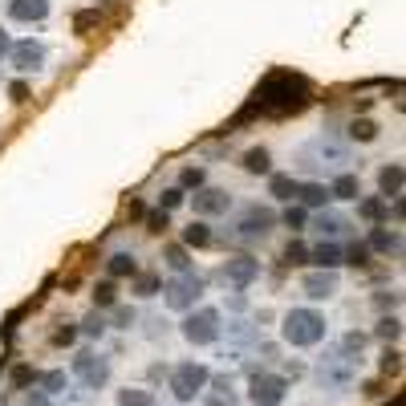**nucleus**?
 Listing matches in <instances>:
<instances>
[{
	"label": "nucleus",
	"instance_id": "12",
	"mask_svg": "<svg viewBox=\"0 0 406 406\" xmlns=\"http://www.w3.org/2000/svg\"><path fill=\"white\" fill-rule=\"evenodd\" d=\"M8 16L20 25H41L49 16V0H8Z\"/></svg>",
	"mask_w": 406,
	"mask_h": 406
},
{
	"label": "nucleus",
	"instance_id": "10",
	"mask_svg": "<svg viewBox=\"0 0 406 406\" xmlns=\"http://www.w3.org/2000/svg\"><path fill=\"white\" fill-rule=\"evenodd\" d=\"M191 208H195V215H224V211L232 208V195L220 191V187H199L191 199Z\"/></svg>",
	"mask_w": 406,
	"mask_h": 406
},
{
	"label": "nucleus",
	"instance_id": "24",
	"mask_svg": "<svg viewBox=\"0 0 406 406\" xmlns=\"http://www.w3.org/2000/svg\"><path fill=\"white\" fill-rule=\"evenodd\" d=\"M378 138V122L374 118H354L350 122V143H374Z\"/></svg>",
	"mask_w": 406,
	"mask_h": 406
},
{
	"label": "nucleus",
	"instance_id": "45",
	"mask_svg": "<svg viewBox=\"0 0 406 406\" xmlns=\"http://www.w3.org/2000/svg\"><path fill=\"white\" fill-rule=\"evenodd\" d=\"M211 406H240V402H236V394H224V390H220V394L211 398Z\"/></svg>",
	"mask_w": 406,
	"mask_h": 406
},
{
	"label": "nucleus",
	"instance_id": "35",
	"mask_svg": "<svg viewBox=\"0 0 406 406\" xmlns=\"http://www.w3.org/2000/svg\"><path fill=\"white\" fill-rule=\"evenodd\" d=\"M146 220V232H167V227H171V220H167V211H150V215H143Z\"/></svg>",
	"mask_w": 406,
	"mask_h": 406
},
{
	"label": "nucleus",
	"instance_id": "11",
	"mask_svg": "<svg viewBox=\"0 0 406 406\" xmlns=\"http://www.w3.org/2000/svg\"><path fill=\"white\" fill-rule=\"evenodd\" d=\"M256 276H260V260H252V256H232L224 264V280H227V285H236V289L252 285Z\"/></svg>",
	"mask_w": 406,
	"mask_h": 406
},
{
	"label": "nucleus",
	"instance_id": "19",
	"mask_svg": "<svg viewBox=\"0 0 406 406\" xmlns=\"http://www.w3.org/2000/svg\"><path fill=\"white\" fill-rule=\"evenodd\" d=\"M211 244V227L203 220H195V224L183 227V248H208Z\"/></svg>",
	"mask_w": 406,
	"mask_h": 406
},
{
	"label": "nucleus",
	"instance_id": "25",
	"mask_svg": "<svg viewBox=\"0 0 406 406\" xmlns=\"http://www.w3.org/2000/svg\"><path fill=\"white\" fill-rule=\"evenodd\" d=\"M114 305H118V289H114V280L94 285V309H114Z\"/></svg>",
	"mask_w": 406,
	"mask_h": 406
},
{
	"label": "nucleus",
	"instance_id": "39",
	"mask_svg": "<svg viewBox=\"0 0 406 406\" xmlns=\"http://www.w3.org/2000/svg\"><path fill=\"white\" fill-rule=\"evenodd\" d=\"M73 341H78V329H73V325H61V329L53 333V345H73Z\"/></svg>",
	"mask_w": 406,
	"mask_h": 406
},
{
	"label": "nucleus",
	"instance_id": "42",
	"mask_svg": "<svg viewBox=\"0 0 406 406\" xmlns=\"http://www.w3.org/2000/svg\"><path fill=\"white\" fill-rule=\"evenodd\" d=\"M114 321H118V329H130V325H134V313H130V309H118Z\"/></svg>",
	"mask_w": 406,
	"mask_h": 406
},
{
	"label": "nucleus",
	"instance_id": "41",
	"mask_svg": "<svg viewBox=\"0 0 406 406\" xmlns=\"http://www.w3.org/2000/svg\"><path fill=\"white\" fill-rule=\"evenodd\" d=\"M102 329H106V325H102V317H85V321H81V333H90V338H97V333H102Z\"/></svg>",
	"mask_w": 406,
	"mask_h": 406
},
{
	"label": "nucleus",
	"instance_id": "30",
	"mask_svg": "<svg viewBox=\"0 0 406 406\" xmlns=\"http://www.w3.org/2000/svg\"><path fill=\"white\" fill-rule=\"evenodd\" d=\"M118 406H155V398L146 390H122L118 394Z\"/></svg>",
	"mask_w": 406,
	"mask_h": 406
},
{
	"label": "nucleus",
	"instance_id": "47",
	"mask_svg": "<svg viewBox=\"0 0 406 406\" xmlns=\"http://www.w3.org/2000/svg\"><path fill=\"white\" fill-rule=\"evenodd\" d=\"M130 215H134V220H143V215H146V208L138 203V199H130Z\"/></svg>",
	"mask_w": 406,
	"mask_h": 406
},
{
	"label": "nucleus",
	"instance_id": "16",
	"mask_svg": "<svg viewBox=\"0 0 406 406\" xmlns=\"http://www.w3.org/2000/svg\"><path fill=\"white\" fill-rule=\"evenodd\" d=\"M240 167L248 171V175H268V171H273V155H268L264 146H252V150H244Z\"/></svg>",
	"mask_w": 406,
	"mask_h": 406
},
{
	"label": "nucleus",
	"instance_id": "29",
	"mask_svg": "<svg viewBox=\"0 0 406 406\" xmlns=\"http://www.w3.org/2000/svg\"><path fill=\"white\" fill-rule=\"evenodd\" d=\"M159 289H162V280L155 273H143L138 280H134V297H155Z\"/></svg>",
	"mask_w": 406,
	"mask_h": 406
},
{
	"label": "nucleus",
	"instance_id": "20",
	"mask_svg": "<svg viewBox=\"0 0 406 406\" xmlns=\"http://www.w3.org/2000/svg\"><path fill=\"white\" fill-rule=\"evenodd\" d=\"M268 191H273V199H280V203H292V199H297V179L292 175H273L268 179Z\"/></svg>",
	"mask_w": 406,
	"mask_h": 406
},
{
	"label": "nucleus",
	"instance_id": "21",
	"mask_svg": "<svg viewBox=\"0 0 406 406\" xmlns=\"http://www.w3.org/2000/svg\"><path fill=\"white\" fill-rule=\"evenodd\" d=\"M370 252H398V232H386V227H374L370 240H366Z\"/></svg>",
	"mask_w": 406,
	"mask_h": 406
},
{
	"label": "nucleus",
	"instance_id": "33",
	"mask_svg": "<svg viewBox=\"0 0 406 406\" xmlns=\"http://www.w3.org/2000/svg\"><path fill=\"white\" fill-rule=\"evenodd\" d=\"M179 203H183V187H167V191L159 195V208L162 211H175Z\"/></svg>",
	"mask_w": 406,
	"mask_h": 406
},
{
	"label": "nucleus",
	"instance_id": "28",
	"mask_svg": "<svg viewBox=\"0 0 406 406\" xmlns=\"http://www.w3.org/2000/svg\"><path fill=\"white\" fill-rule=\"evenodd\" d=\"M305 220H309V211L301 208V203H289V208H285V215H280V224L289 227V232H301V227H305Z\"/></svg>",
	"mask_w": 406,
	"mask_h": 406
},
{
	"label": "nucleus",
	"instance_id": "46",
	"mask_svg": "<svg viewBox=\"0 0 406 406\" xmlns=\"http://www.w3.org/2000/svg\"><path fill=\"white\" fill-rule=\"evenodd\" d=\"M8 49H13V41H8V32L0 29V57H8Z\"/></svg>",
	"mask_w": 406,
	"mask_h": 406
},
{
	"label": "nucleus",
	"instance_id": "34",
	"mask_svg": "<svg viewBox=\"0 0 406 406\" xmlns=\"http://www.w3.org/2000/svg\"><path fill=\"white\" fill-rule=\"evenodd\" d=\"M29 97H32L29 81H13V85H8V102H16V106H25Z\"/></svg>",
	"mask_w": 406,
	"mask_h": 406
},
{
	"label": "nucleus",
	"instance_id": "32",
	"mask_svg": "<svg viewBox=\"0 0 406 406\" xmlns=\"http://www.w3.org/2000/svg\"><path fill=\"white\" fill-rule=\"evenodd\" d=\"M317 227H321V232H329V236H338L341 227H345V220H341V215H333V211H321V215H317Z\"/></svg>",
	"mask_w": 406,
	"mask_h": 406
},
{
	"label": "nucleus",
	"instance_id": "7",
	"mask_svg": "<svg viewBox=\"0 0 406 406\" xmlns=\"http://www.w3.org/2000/svg\"><path fill=\"white\" fill-rule=\"evenodd\" d=\"M8 61L16 65V69H20V73H37V69H41V65H45V45H41V41H16L13 49H8Z\"/></svg>",
	"mask_w": 406,
	"mask_h": 406
},
{
	"label": "nucleus",
	"instance_id": "18",
	"mask_svg": "<svg viewBox=\"0 0 406 406\" xmlns=\"http://www.w3.org/2000/svg\"><path fill=\"white\" fill-rule=\"evenodd\" d=\"M362 195V183H357V175H338L333 183H329V199H357Z\"/></svg>",
	"mask_w": 406,
	"mask_h": 406
},
{
	"label": "nucleus",
	"instance_id": "40",
	"mask_svg": "<svg viewBox=\"0 0 406 406\" xmlns=\"http://www.w3.org/2000/svg\"><path fill=\"white\" fill-rule=\"evenodd\" d=\"M398 366H402V362H398V350H386V354H382V374H398Z\"/></svg>",
	"mask_w": 406,
	"mask_h": 406
},
{
	"label": "nucleus",
	"instance_id": "17",
	"mask_svg": "<svg viewBox=\"0 0 406 406\" xmlns=\"http://www.w3.org/2000/svg\"><path fill=\"white\" fill-rule=\"evenodd\" d=\"M297 199H301V208H325L329 187L325 183H297Z\"/></svg>",
	"mask_w": 406,
	"mask_h": 406
},
{
	"label": "nucleus",
	"instance_id": "9",
	"mask_svg": "<svg viewBox=\"0 0 406 406\" xmlns=\"http://www.w3.org/2000/svg\"><path fill=\"white\" fill-rule=\"evenodd\" d=\"M301 289H305L309 301H329L333 292H338V273L333 268H317V273H309L301 280Z\"/></svg>",
	"mask_w": 406,
	"mask_h": 406
},
{
	"label": "nucleus",
	"instance_id": "36",
	"mask_svg": "<svg viewBox=\"0 0 406 406\" xmlns=\"http://www.w3.org/2000/svg\"><path fill=\"white\" fill-rule=\"evenodd\" d=\"M398 329H402V325H398V317H382V321H378V338L394 341V338H398Z\"/></svg>",
	"mask_w": 406,
	"mask_h": 406
},
{
	"label": "nucleus",
	"instance_id": "23",
	"mask_svg": "<svg viewBox=\"0 0 406 406\" xmlns=\"http://www.w3.org/2000/svg\"><path fill=\"white\" fill-rule=\"evenodd\" d=\"M309 260H313L317 268H338V264H341V248H338V244H321V248H313V252H309Z\"/></svg>",
	"mask_w": 406,
	"mask_h": 406
},
{
	"label": "nucleus",
	"instance_id": "15",
	"mask_svg": "<svg viewBox=\"0 0 406 406\" xmlns=\"http://www.w3.org/2000/svg\"><path fill=\"white\" fill-rule=\"evenodd\" d=\"M357 215L366 220V224H382L390 215V199H382V195H366V199H357Z\"/></svg>",
	"mask_w": 406,
	"mask_h": 406
},
{
	"label": "nucleus",
	"instance_id": "44",
	"mask_svg": "<svg viewBox=\"0 0 406 406\" xmlns=\"http://www.w3.org/2000/svg\"><path fill=\"white\" fill-rule=\"evenodd\" d=\"M29 378H32V370H29V366H16V370H13V382H16V386H25Z\"/></svg>",
	"mask_w": 406,
	"mask_h": 406
},
{
	"label": "nucleus",
	"instance_id": "43",
	"mask_svg": "<svg viewBox=\"0 0 406 406\" xmlns=\"http://www.w3.org/2000/svg\"><path fill=\"white\" fill-rule=\"evenodd\" d=\"M61 382H65L61 374H45V390H49V394H57V390H61Z\"/></svg>",
	"mask_w": 406,
	"mask_h": 406
},
{
	"label": "nucleus",
	"instance_id": "48",
	"mask_svg": "<svg viewBox=\"0 0 406 406\" xmlns=\"http://www.w3.org/2000/svg\"><path fill=\"white\" fill-rule=\"evenodd\" d=\"M29 406H49V402H45V394H37V398H29Z\"/></svg>",
	"mask_w": 406,
	"mask_h": 406
},
{
	"label": "nucleus",
	"instance_id": "31",
	"mask_svg": "<svg viewBox=\"0 0 406 406\" xmlns=\"http://www.w3.org/2000/svg\"><path fill=\"white\" fill-rule=\"evenodd\" d=\"M280 260H285V264H292V268H297V264H309V248L301 240H292L289 248H285V256H280Z\"/></svg>",
	"mask_w": 406,
	"mask_h": 406
},
{
	"label": "nucleus",
	"instance_id": "26",
	"mask_svg": "<svg viewBox=\"0 0 406 406\" xmlns=\"http://www.w3.org/2000/svg\"><path fill=\"white\" fill-rule=\"evenodd\" d=\"M162 256H167V264H171L175 273H187V268H191V252H187L183 244H171V248H167Z\"/></svg>",
	"mask_w": 406,
	"mask_h": 406
},
{
	"label": "nucleus",
	"instance_id": "2",
	"mask_svg": "<svg viewBox=\"0 0 406 406\" xmlns=\"http://www.w3.org/2000/svg\"><path fill=\"white\" fill-rule=\"evenodd\" d=\"M280 333L289 345H317L325 338V317L317 309H292V313H285Z\"/></svg>",
	"mask_w": 406,
	"mask_h": 406
},
{
	"label": "nucleus",
	"instance_id": "1",
	"mask_svg": "<svg viewBox=\"0 0 406 406\" xmlns=\"http://www.w3.org/2000/svg\"><path fill=\"white\" fill-rule=\"evenodd\" d=\"M256 106L264 114H276V118L301 114L309 106V81L297 78V73H289V69H276V73H268V78L260 81Z\"/></svg>",
	"mask_w": 406,
	"mask_h": 406
},
{
	"label": "nucleus",
	"instance_id": "4",
	"mask_svg": "<svg viewBox=\"0 0 406 406\" xmlns=\"http://www.w3.org/2000/svg\"><path fill=\"white\" fill-rule=\"evenodd\" d=\"M203 386H208V366H199V362H183V366L171 374V390H175V398H195Z\"/></svg>",
	"mask_w": 406,
	"mask_h": 406
},
{
	"label": "nucleus",
	"instance_id": "27",
	"mask_svg": "<svg viewBox=\"0 0 406 406\" xmlns=\"http://www.w3.org/2000/svg\"><path fill=\"white\" fill-rule=\"evenodd\" d=\"M203 183H208V171H203V167H183V171H179V187H183V191H187V187L199 191Z\"/></svg>",
	"mask_w": 406,
	"mask_h": 406
},
{
	"label": "nucleus",
	"instance_id": "6",
	"mask_svg": "<svg viewBox=\"0 0 406 406\" xmlns=\"http://www.w3.org/2000/svg\"><path fill=\"white\" fill-rule=\"evenodd\" d=\"M273 227H276V211L248 208V211H244V220L236 224V236H240V240H264Z\"/></svg>",
	"mask_w": 406,
	"mask_h": 406
},
{
	"label": "nucleus",
	"instance_id": "22",
	"mask_svg": "<svg viewBox=\"0 0 406 406\" xmlns=\"http://www.w3.org/2000/svg\"><path fill=\"white\" fill-rule=\"evenodd\" d=\"M106 273L110 276H134L138 273V260L130 256V252H114V256L106 260Z\"/></svg>",
	"mask_w": 406,
	"mask_h": 406
},
{
	"label": "nucleus",
	"instance_id": "13",
	"mask_svg": "<svg viewBox=\"0 0 406 406\" xmlns=\"http://www.w3.org/2000/svg\"><path fill=\"white\" fill-rule=\"evenodd\" d=\"M73 370L90 382V386H102L106 378H110V366L102 362V357H94V354H78V362H73Z\"/></svg>",
	"mask_w": 406,
	"mask_h": 406
},
{
	"label": "nucleus",
	"instance_id": "14",
	"mask_svg": "<svg viewBox=\"0 0 406 406\" xmlns=\"http://www.w3.org/2000/svg\"><path fill=\"white\" fill-rule=\"evenodd\" d=\"M402 179H406L402 162H390V167H382V171H378V187H382V199H398V195H402Z\"/></svg>",
	"mask_w": 406,
	"mask_h": 406
},
{
	"label": "nucleus",
	"instance_id": "3",
	"mask_svg": "<svg viewBox=\"0 0 406 406\" xmlns=\"http://www.w3.org/2000/svg\"><path fill=\"white\" fill-rule=\"evenodd\" d=\"M183 338L195 341V345H208V341L220 338V313L215 309H199L183 321Z\"/></svg>",
	"mask_w": 406,
	"mask_h": 406
},
{
	"label": "nucleus",
	"instance_id": "5",
	"mask_svg": "<svg viewBox=\"0 0 406 406\" xmlns=\"http://www.w3.org/2000/svg\"><path fill=\"white\" fill-rule=\"evenodd\" d=\"M162 292H167V305L171 309H191L199 301V292H203V280L191 273H179L171 285H162Z\"/></svg>",
	"mask_w": 406,
	"mask_h": 406
},
{
	"label": "nucleus",
	"instance_id": "37",
	"mask_svg": "<svg viewBox=\"0 0 406 406\" xmlns=\"http://www.w3.org/2000/svg\"><path fill=\"white\" fill-rule=\"evenodd\" d=\"M345 256H350V264H354V268H366V264H370V248H366V244H354Z\"/></svg>",
	"mask_w": 406,
	"mask_h": 406
},
{
	"label": "nucleus",
	"instance_id": "38",
	"mask_svg": "<svg viewBox=\"0 0 406 406\" xmlns=\"http://www.w3.org/2000/svg\"><path fill=\"white\" fill-rule=\"evenodd\" d=\"M94 25H97V13H94V8H85V13H78V16H73V29H78V32L94 29Z\"/></svg>",
	"mask_w": 406,
	"mask_h": 406
},
{
	"label": "nucleus",
	"instance_id": "8",
	"mask_svg": "<svg viewBox=\"0 0 406 406\" xmlns=\"http://www.w3.org/2000/svg\"><path fill=\"white\" fill-rule=\"evenodd\" d=\"M248 398H252L256 406H280L285 402V378H276V374H256Z\"/></svg>",
	"mask_w": 406,
	"mask_h": 406
}]
</instances>
